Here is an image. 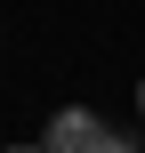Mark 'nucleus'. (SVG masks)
<instances>
[{
  "instance_id": "nucleus-1",
  "label": "nucleus",
  "mask_w": 145,
  "mask_h": 153,
  "mask_svg": "<svg viewBox=\"0 0 145 153\" xmlns=\"http://www.w3.org/2000/svg\"><path fill=\"white\" fill-rule=\"evenodd\" d=\"M48 153H129V137H113L89 105H65V113H48Z\"/></svg>"
},
{
  "instance_id": "nucleus-2",
  "label": "nucleus",
  "mask_w": 145,
  "mask_h": 153,
  "mask_svg": "<svg viewBox=\"0 0 145 153\" xmlns=\"http://www.w3.org/2000/svg\"><path fill=\"white\" fill-rule=\"evenodd\" d=\"M8 153H48V145H8Z\"/></svg>"
},
{
  "instance_id": "nucleus-3",
  "label": "nucleus",
  "mask_w": 145,
  "mask_h": 153,
  "mask_svg": "<svg viewBox=\"0 0 145 153\" xmlns=\"http://www.w3.org/2000/svg\"><path fill=\"white\" fill-rule=\"evenodd\" d=\"M137 113H145V81H137Z\"/></svg>"
}]
</instances>
